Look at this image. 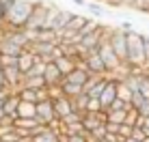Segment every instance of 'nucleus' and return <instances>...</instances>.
<instances>
[{
  "label": "nucleus",
  "mask_w": 149,
  "mask_h": 142,
  "mask_svg": "<svg viewBox=\"0 0 149 142\" xmlns=\"http://www.w3.org/2000/svg\"><path fill=\"white\" fill-rule=\"evenodd\" d=\"M35 2L30 0H13L4 15V28H24L28 15L33 13Z\"/></svg>",
  "instance_id": "nucleus-1"
},
{
  "label": "nucleus",
  "mask_w": 149,
  "mask_h": 142,
  "mask_svg": "<svg viewBox=\"0 0 149 142\" xmlns=\"http://www.w3.org/2000/svg\"><path fill=\"white\" fill-rule=\"evenodd\" d=\"M125 41H127V58H125V65H127V67L147 69L145 52H143V34L138 32V30H130V32H125Z\"/></svg>",
  "instance_id": "nucleus-2"
},
{
  "label": "nucleus",
  "mask_w": 149,
  "mask_h": 142,
  "mask_svg": "<svg viewBox=\"0 0 149 142\" xmlns=\"http://www.w3.org/2000/svg\"><path fill=\"white\" fill-rule=\"evenodd\" d=\"M97 56H100V60L104 63V69L106 73H115L119 67H123L121 60L117 58V54L112 52L108 39H106V26L102 28V39H100V45H97Z\"/></svg>",
  "instance_id": "nucleus-3"
},
{
  "label": "nucleus",
  "mask_w": 149,
  "mask_h": 142,
  "mask_svg": "<svg viewBox=\"0 0 149 142\" xmlns=\"http://www.w3.org/2000/svg\"><path fill=\"white\" fill-rule=\"evenodd\" d=\"M48 9H50V2H45V0H39V2H35L33 13L28 15V19H26V24H24V28H26V30H39V28H43L45 17H48Z\"/></svg>",
  "instance_id": "nucleus-4"
},
{
  "label": "nucleus",
  "mask_w": 149,
  "mask_h": 142,
  "mask_svg": "<svg viewBox=\"0 0 149 142\" xmlns=\"http://www.w3.org/2000/svg\"><path fill=\"white\" fill-rule=\"evenodd\" d=\"M117 97V80L112 78L110 73H106V82H104V88H102V93H100V105H102V110H106L110 105V101Z\"/></svg>",
  "instance_id": "nucleus-5"
},
{
  "label": "nucleus",
  "mask_w": 149,
  "mask_h": 142,
  "mask_svg": "<svg viewBox=\"0 0 149 142\" xmlns=\"http://www.w3.org/2000/svg\"><path fill=\"white\" fill-rule=\"evenodd\" d=\"M35 116H39V119L43 121L45 125H50V123H54V121H58V119H56V114H54V108H52V99L37 101V103H35Z\"/></svg>",
  "instance_id": "nucleus-6"
},
{
  "label": "nucleus",
  "mask_w": 149,
  "mask_h": 142,
  "mask_svg": "<svg viewBox=\"0 0 149 142\" xmlns=\"http://www.w3.org/2000/svg\"><path fill=\"white\" fill-rule=\"evenodd\" d=\"M2 78H4V86L9 90H17L19 82H22V73H19L17 65H9V67H2Z\"/></svg>",
  "instance_id": "nucleus-7"
},
{
  "label": "nucleus",
  "mask_w": 149,
  "mask_h": 142,
  "mask_svg": "<svg viewBox=\"0 0 149 142\" xmlns=\"http://www.w3.org/2000/svg\"><path fill=\"white\" fill-rule=\"evenodd\" d=\"M82 65H84V69L89 71V73H100V75H104V73H106V69H104V63L100 60L97 52H91V54H86V56H84V60H82Z\"/></svg>",
  "instance_id": "nucleus-8"
},
{
  "label": "nucleus",
  "mask_w": 149,
  "mask_h": 142,
  "mask_svg": "<svg viewBox=\"0 0 149 142\" xmlns=\"http://www.w3.org/2000/svg\"><path fill=\"white\" fill-rule=\"evenodd\" d=\"M43 80H45V86H58L63 82V75H61V71L56 69L54 63H45V69H43Z\"/></svg>",
  "instance_id": "nucleus-9"
},
{
  "label": "nucleus",
  "mask_w": 149,
  "mask_h": 142,
  "mask_svg": "<svg viewBox=\"0 0 149 142\" xmlns=\"http://www.w3.org/2000/svg\"><path fill=\"white\" fill-rule=\"evenodd\" d=\"M52 108H54V114H56V119H63L65 114H69L71 110H74V105H71V99H69V97L61 95V97L52 99Z\"/></svg>",
  "instance_id": "nucleus-10"
},
{
  "label": "nucleus",
  "mask_w": 149,
  "mask_h": 142,
  "mask_svg": "<svg viewBox=\"0 0 149 142\" xmlns=\"http://www.w3.org/2000/svg\"><path fill=\"white\" fill-rule=\"evenodd\" d=\"M37 56H35V54L33 52H30V50H24V52L22 54H19V56H17V69H19V73H26V71L30 69V67H33V65L35 63H37Z\"/></svg>",
  "instance_id": "nucleus-11"
},
{
  "label": "nucleus",
  "mask_w": 149,
  "mask_h": 142,
  "mask_svg": "<svg viewBox=\"0 0 149 142\" xmlns=\"http://www.w3.org/2000/svg\"><path fill=\"white\" fill-rule=\"evenodd\" d=\"M52 63L56 65V69L61 71V75L65 78V75L69 73V71H74V69H76V63H78V60H76V58H71V56H58V58H54Z\"/></svg>",
  "instance_id": "nucleus-12"
},
{
  "label": "nucleus",
  "mask_w": 149,
  "mask_h": 142,
  "mask_svg": "<svg viewBox=\"0 0 149 142\" xmlns=\"http://www.w3.org/2000/svg\"><path fill=\"white\" fill-rule=\"evenodd\" d=\"M19 88H30V90L45 88V80H43V75H28V78H22Z\"/></svg>",
  "instance_id": "nucleus-13"
},
{
  "label": "nucleus",
  "mask_w": 149,
  "mask_h": 142,
  "mask_svg": "<svg viewBox=\"0 0 149 142\" xmlns=\"http://www.w3.org/2000/svg\"><path fill=\"white\" fill-rule=\"evenodd\" d=\"M17 103H19V97L13 93V90H11V93L4 97V101H2V112L9 114V116H13V121H15V110H17Z\"/></svg>",
  "instance_id": "nucleus-14"
},
{
  "label": "nucleus",
  "mask_w": 149,
  "mask_h": 142,
  "mask_svg": "<svg viewBox=\"0 0 149 142\" xmlns=\"http://www.w3.org/2000/svg\"><path fill=\"white\" fill-rule=\"evenodd\" d=\"M61 93H63L65 97L74 99L76 95L82 93V86H80V84H74V82H67V80L63 78V82H61Z\"/></svg>",
  "instance_id": "nucleus-15"
},
{
  "label": "nucleus",
  "mask_w": 149,
  "mask_h": 142,
  "mask_svg": "<svg viewBox=\"0 0 149 142\" xmlns=\"http://www.w3.org/2000/svg\"><path fill=\"white\" fill-rule=\"evenodd\" d=\"M35 41H43V43H58V34L50 28H39L35 34Z\"/></svg>",
  "instance_id": "nucleus-16"
},
{
  "label": "nucleus",
  "mask_w": 149,
  "mask_h": 142,
  "mask_svg": "<svg viewBox=\"0 0 149 142\" xmlns=\"http://www.w3.org/2000/svg\"><path fill=\"white\" fill-rule=\"evenodd\" d=\"M30 119V116H35V103H30V101H19L17 103V110H15V119Z\"/></svg>",
  "instance_id": "nucleus-17"
},
{
  "label": "nucleus",
  "mask_w": 149,
  "mask_h": 142,
  "mask_svg": "<svg viewBox=\"0 0 149 142\" xmlns=\"http://www.w3.org/2000/svg\"><path fill=\"white\" fill-rule=\"evenodd\" d=\"M138 93L143 97H149V71H141L138 73Z\"/></svg>",
  "instance_id": "nucleus-18"
},
{
  "label": "nucleus",
  "mask_w": 149,
  "mask_h": 142,
  "mask_svg": "<svg viewBox=\"0 0 149 142\" xmlns=\"http://www.w3.org/2000/svg\"><path fill=\"white\" fill-rule=\"evenodd\" d=\"M86 101H89V95H86V93H80V95H76V97L71 99V105H74L76 112H82V114H84V112H86Z\"/></svg>",
  "instance_id": "nucleus-19"
},
{
  "label": "nucleus",
  "mask_w": 149,
  "mask_h": 142,
  "mask_svg": "<svg viewBox=\"0 0 149 142\" xmlns=\"http://www.w3.org/2000/svg\"><path fill=\"white\" fill-rule=\"evenodd\" d=\"M89 22V15H80V13H71V17H69V24L67 26L69 28H74V30H80L84 24Z\"/></svg>",
  "instance_id": "nucleus-20"
},
{
  "label": "nucleus",
  "mask_w": 149,
  "mask_h": 142,
  "mask_svg": "<svg viewBox=\"0 0 149 142\" xmlns=\"http://www.w3.org/2000/svg\"><path fill=\"white\" fill-rule=\"evenodd\" d=\"M104 114H106V121L108 123H123L125 121V110H104Z\"/></svg>",
  "instance_id": "nucleus-21"
},
{
  "label": "nucleus",
  "mask_w": 149,
  "mask_h": 142,
  "mask_svg": "<svg viewBox=\"0 0 149 142\" xmlns=\"http://www.w3.org/2000/svg\"><path fill=\"white\" fill-rule=\"evenodd\" d=\"M130 97H132V90L127 88L123 82H119V80H117V99H121V101H125V103H130Z\"/></svg>",
  "instance_id": "nucleus-22"
},
{
  "label": "nucleus",
  "mask_w": 149,
  "mask_h": 142,
  "mask_svg": "<svg viewBox=\"0 0 149 142\" xmlns=\"http://www.w3.org/2000/svg\"><path fill=\"white\" fill-rule=\"evenodd\" d=\"M84 7H89V15H93V17H104L106 15V9L100 2H86Z\"/></svg>",
  "instance_id": "nucleus-23"
},
{
  "label": "nucleus",
  "mask_w": 149,
  "mask_h": 142,
  "mask_svg": "<svg viewBox=\"0 0 149 142\" xmlns=\"http://www.w3.org/2000/svg\"><path fill=\"white\" fill-rule=\"evenodd\" d=\"M43 69H45V63H43V60H37V63H35L33 67L22 75V78H28V75H41V73H43Z\"/></svg>",
  "instance_id": "nucleus-24"
},
{
  "label": "nucleus",
  "mask_w": 149,
  "mask_h": 142,
  "mask_svg": "<svg viewBox=\"0 0 149 142\" xmlns=\"http://www.w3.org/2000/svg\"><path fill=\"white\" fill-rule=\"evenodd\" d=\"M86 112H102V105H100V99L97 97H89V101H86Z\"/></svg>",
  "instance_id": "nucleus-25"
},
{
  "label": "nucleus",
  "mask_w": 149,
  "mask_h": 142,
  "mask_svg": "<svg viewBox=\"0 0 149 142\" xmlns=\"http://www.w3.org/2000/svg\"><path fill=\"white\" fill-rule=\"evenodd\" d=\"M136 112L143 116V119H147L149 116V97H143V101H141V105L136 108Z\"/></svg>",
  "instance_id": "nucleus-26"
},
{
  "label": "nucleus",
  "mask_w": 149,
  "mask_h": 142,
  "mask_svg": "<svg viewBox=\"0 0 149 142\" xmlns=\"http://www.w3.org/2000/svg\"><path fill=\"white\" fill-rule=\"evenodd\" d=\"M13 0H0V28H4V15H7V9Z\"/></svg>",
  "instance_id": "nucleus-27"
},
{
  "label": "nucleus",
  "mask_w": 149,
  "mask_h": 142,
  "mask_svg": "<svg viewBox=\"0 0 149 142\" xmlns=\"http://www.w3.org/2000/svg\"><path fill=\"white\" fill-rule=\"evenodd\" d=\"M110 7L115 9H121V7H134V0H106Z\"/></svg>",
  "instance_id": "nucleus-28"
},
{
  "label": "nucleus",
  "mask_w": 149,
  "mask_h": 142,
  "mask_svg": "<svg viewBox=\"0 0 149 142\" xmlns=\"http://www.w3.org/2000/svg\"><path fill=\"white\" fill-rule=\"evenodd\" d=\"M130 136H132V127H130V125H125V123H121L119 125V138L121 140H127Z\"/></svg>",
  "instance_id": "nucleus-29"
},
{
  "label": "nucleus",
  "mask_w": 149,
  "mask_h": 142,
  "mask_svg": "<svg viewBox=\"0 0 149 142\" xmlns=\"http://www.w3.org/2000/svg\"><path fill=\"white\" fill-rule=\"evenodd\" d=\"M104 82H106V75H104V80H102V82H97V84L93 86V88H91L89 93H86V95H89V97H100L102 88H104Z\"/></svg>",
  "instance_id": "nucleus-30"
},
{
  "label": "nucleus",
  "mask_w": 149,
  "mask_h": 142,
  "mask_svg": "<svg viewBox=\"0 0 149 142\" xmlns=\"http://www.w3.org/2000/svg\"><path fill=\"white\" fill-rule=\"evenodd\" d=\"M89 134H91V136H93V138H95L97 142H100L102 138H104V134H106V129H104V123H102V125H97V127H95V129H91V131H89Z\"/></svg>",
  "instance_id": "nucleus-31"
},
{
  "label": "nucleus",
  "mask_w": 149,
  "mask_h": 142,
  "mask_svg": "<svg viewBox=\"0 0 149 142\" xmlns=\"http://www.w3.org/2000/svg\"><path fill=\"white\" fill-rule=\"evenodd\" d=\"M136 11H143V13H149V0H134V7Z\"/></svg>",
  "instance_id": "nucleus-32"
},
{
  "label": "nucleus",
  "mask_w": 149,
  "mask_h": 142,
  "mask_svg": "<svg viewBox=\"0 0 149 142\" xmlns=\"http://www.w3.org/2000/svg\"><path fill=\"white\" fill-rule=\"evenodd\" d=\"M130 138H132V140H138V142H141V140H145L147 136L143 134V129H141V127H132V136H130Z\"/></svg>",
  "instance_id": "nucleus-33"
},
{
  "label": "nucleus",
  "mask_w": 149,
  "mask_h": 142,
  "mask_svg": "<svg viewBox=\"0 0 149 142\" xmlns=\"http://www.w3.org/2000/svg\"><path fill=\"white\" fill-rule=\"evenodd\" d=\"M102 140H106V142H123L117 134H104V138H102Z\"/></svg>",
  "instance_id": "nucleus-34"
},
{
  "label": "nucleus",
  "mask_w": 149,
  "mask_h": 142,
  "mask_svg": "<svg viewBox=\"0 0 149 142\" xmlns=\"http://www.w3.org/2000/svg\"><path fill=\"white\" fill-rule=\"evenodd\" d=\"M117 28H119V30H123V32H130V30H134V26H132L130 22H121Z\"/></svg>",
  "instance_id": "nucleus-35"
},
{
  "label": "nucleus",
  "mask_w": 149,
  "mask_h": 142,
  "mask_svg": "<svg viewBox=\"0 0 149 142\" xmlns=\"http://www.w3.org/2000/svg\"><path fill=\"white\" fill-rule=\"evenodd\" d=\"M69 2H74V4H78V7H84L89 0H69Z\"/></svg>",
  "instance_id": "nucleus-36"
},
{
  "label": "nucleus",
  "mask_w": 149,
  "mask_h": 142,
  "mask_svg": "<svg viewBox=\"0 0 149 142\" xmlns=\"http://www.w3.org/2000/svg\"><path fill=\"white\" fill-rule=\"evenodd\" d=\"M0 88H7L4 86V78H2V67H0Z\"/></svg>",
  "instance_id": "nucleus-37"
},
{
  "label": "nucleus",
  "mask_w": 149,
  "mask_h": 142,
  "mask_svg": "<svg viewBox=\"0 0 149 142\" xmlns=\"http://www.w3.org/2000/svg\"><path fill=\"white\" fill-rule=\"evenodd\" d=\"M4 116H7V114L2 112V105H0V123H2V119H4Z\"/></svg>",
  "instance_id": "nucleus-38"
},
{
  "label": "nucleus",
  "mask_w": 149,
  "mask_h": 142,
  "mask_svg": "<svg viewBox=\"0 0 149 142\" xmlns=\"http://www.w3.org/2000/svg\"><path fill=\"white\" fill-rule=\"evenodd\" d=\"M123 142H138V140H132V138H127V140H123Z\"/></svg>",
  "instance_id": "nucleus-39"
},
{
  "label": "nucleus",
  "mask_w": 149,
  "mask_h": 142,
  "mask_svg": "<svg viewBox=\"0 0 149 142\" xmlns=\"http://www.w3.org/2000/svg\"><path fill=\"white\" fill-rule=\"evenodd\" d=\"M100 142H106V140H100Z\"/></svg>",
  "instance_id": "nucleus-40"
},
{
  "label": "nucleus",
  "mask_w": 149,
  "mask_h": 142,
  "mask_svg": "<svg viewBox=\"0 0 149 142\" xmlns=\"http://www.w3.org/2000/svg\"><path fill=\"white\" fill-rule=\"evenodd\" d=\"M58 142H61V140H58Z\"/></svg>",
  "instance_id": "nucleus-41"
}]
</instances>
